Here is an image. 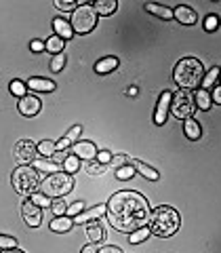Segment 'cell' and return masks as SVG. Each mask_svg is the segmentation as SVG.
I'll return each instance as SVG.
<instances>
[{
	"instance_id": "6da1fadb",
	"label": "cell",
	"mask_w": 221,
	"mask_h": 253,
	"mask_svg": "<svg viewBox=\"0 0 221 253\" xmlns=\"http://www.w3.org/2000/svg\"><path fill=\"white\" fill-rule=\"evenodd\" d=\"M108 221L110 226L118 232L131 234L137 228H144L149 224V203L146 201L144 194L133 192V190H120V192L112 194L108 201Z\"/></svg>"
},
{
	"instance_id": "7a4b0ae2",
	"label": "cell",
	"mask_w": 221,
	"mask_h": 253,
	"mask_svg": "<svg viewBox=\"0 0 221 253\" xmlns=\"http://www.w3.org/2000/svg\"><path fill=\"white\" fill-rule=\"evenodd\" d=\"M149 232L154 236H160V239H169L173 236L179 226H181V215L179 211H175L173 207H167V205H162V207H156L152 211V215H149Z\"/></svg>"
},
{
	"instance_id": "3957f363",
	"label": "cell",
	"mask_w": 221,
	"mask_h": 253,
	"mask_svg": "<svg viewBox=\"0 0 221 253\" xmlns=\"http://www.w3.org/2000/svg\"><path fill=\"white\" fill-rule=\"evenodd\" d=\"M204 78V68L196 57H184L177 61L175 70H173V81L179 89L192 91L196 89V84H200Z\"/></svg>"
},
{
	"instance_id": "277c9868",
	"label": "cell",
	"mask_w": 221,
	"mask_h": 253,
	"mask_svg": "<svg viewBox=\"0 0 221 253\" xmlns=\"http://www.w3.org/2000/svg\"><path fill=\"white\" fill-rule=\"evenodd\" d=\"M72 190H74V177L63 171L46 175L40 181V192L46 194L49 199H63V196L70 194Z\"/></svg>"
},
{
	"instance_id": "5b68a950",
	"label": "cell",
	"mask_w": 221,
	"mask_h": 253,
	"mask_svg": "<svg viewBox=\"0 0 221 253\" xmlns=\"http://www.w3.org/2000/svg\"><path fill=\"white\" fill-rule=\"evenodd\" d=\"M40 173L34 167H17L11 175V184L23 196H32L34 192L40 190Z\"/></svg>"
},
{
	"instance_id": "8992f818",
	"label": "cell",
	"mask_w": 221,
	"mask_h": 253,
	"mask_svg": "<svg viewBox=\"0 0 221 253\" xmlns=\"http://www.w3.org/2000/svg\"><path fill=\"white\" fill-rule=\"evenodd\" d=\"M97 19H99V15L95 13L93 4L84 2L72 13L70 26H72L74 34H91V32L95 30V26H97Z\"/></svg>"
},
{
	"instance_id": "52a82bcc",
	"label": "cell",
	"mask_w": 221,
	"mask_h": 253,
	"mask_svg": "<svg viewBox=\"0 0 221 253\" xmlns=\"http://www.w3.org/2000/svg\"><path fill=\"white\" fill-rule=\"evenodd\" d=\"M196 110V101H194V93L185 91V89H177V93H173L171 99V112L177 121H185V118H192Z\"/></svg>"
},
{
	"instance_id": "ba28073f",
	"label": "cell",
	"mask_w": 221,
	"mask_h": 253,
	"mask_svg": "<svg viewBox=\"0 0 221 253\" xmlns=\"http://www.w3.org/2000/svg\"><path fill=\"white\" fill-rule=\"evenodd\" d=\"M36 144L30 139H21L17 146H15V158H17V163L21 165V167H30L32 163L36 161Z\"/></svg>"
},
{
	"instance_id": "9c48e42d",
	"label": "cell",
	"mask_w": 221,
	"mask_h": 253,
	"mask_svg": "<svg viewBox=\"0 0 221 253\" xmlns=\"http://www.w3.org/2000/svg\"><path fill=\"white\" fill-rule=\"evenodd\" d=\"M21 213H23V221H26L30 228H38L42 224V209L32 203L30 199L21 205Z\"/></svg>"
},
{
	"instance_id": "30bf717a",
	"label": "cell",
	"mask_w": 221,
	"mask_h": 253,
	"mask_svg": "<svg viewBox=\"0 0 221 253\" xmlns=\"http://www.w3.org/2000/svg\"><path fill=\"white\" fill-rule=\"evenodd\" d=\"M171 99H173V93L162 91L160 99H158V104H156V110H154V123L158 126H162L167 123V116H169V110H171Z\"/></svg>"
},
{
	"instance_id": "8fae6325",
	"label": "cell",
	"mask_w": 221,
	"mask_h": 253,
	"mask_svg": "<svg viewBox=\"0 0 221 253\" xmlns=\"http://www.w3.org/2000/svg\"><path fill=\"white\" fill-rule=\"evenodd\" d=\"M17 110H19V114L32 118V116H36L42 110V101L38 97H34V95H26V97H21L17 101Z\"/></svg>"
},
{
	"instance_id": "7c38bea8",
	"label": "cell",
	"mask_w": 221,
	"mask_h": 253,
	"mask_svg": "<svg viewBox=\"0 0 221 253\" xmlns=\"http://www.w3.org/2000/svg\"><path fill=\"white\" fill-rule=\"evenodd\" d=\"M106 213H108V205H95V207L86 209L82 213H78V215L72 217V219H74V224H91V221L101 219Z\"/></svg>"
},
{
	"instance_id": "4fadbf2b",
	"label": "cell",
	"mask_w": 221,
	"mask_h": 253,
	"mask_svg": "<svg viewBox=\"0 0 221 253\" xmlns=\"http://www.w3.org/2000/svg\"><path fill=\"white\" fill-rule=\"evenodd\" d=\"M173 19H177L181 26H196V21H198V15L192 6L187 4H179L173 9Z\"/></svg>"
},
{
	"instance_id": "5bb4252c",
	"label": "cell",
	"mask_w": 221,
	"mask_h": 253,
	"mask_svg": "<svg viewBox=\"0 0 221 253\" xmlns=\"http://www.w3.org/2000/svg\"><path fill=\"white\" fill-rule=\"evenodd\" d=\"M72 152L80 158V161H93L95 156H97L99 150L95 148L93 141H86V139H78L76 144L72 146Z\"/></svg>"
},
{
	"instance_id": "9a60e30c",
	"label": "cell",
	"mask_w": 221,
	"mask_h": 253,
	"mask_svg": "<svg viewBox=\"0 0 221 253\" xmlns=\"http://www.w3.org/2000/svg\"><path fill=\"white\" fill-rule=\"evenodd\" d=\"M28 89H32V91H38V93H53L55 91V84L53 81H49V78H38V76H34V78H28Z\"/></svg>"
},
{
	"instance_id": "2e32d148",
	"label": "cell",
	"mask_w": 221,
	"mask_h": 253,
	"mask_svg": "<svg viewBox=\"0 0 221 253\" xmlns=\"http://www.w3.org/2000/svg\"><path fill=\"white\" fill-rule=\"evenodd\" d=\"M32 167H34L38 173H46V175H53V173L61 171V165H57L53 158H36V161L32 163Z\"/></svg>"
},
{
	"instance_id": "e0dca14e",
	"label": "cell",
	"mask_w": 221,
	"mask_h": 253,
	"mask_svg": "<svg viewBox=\"0 0 221 253\" xmlns=\"http://www.w3.org/2000/svg\"><path fill=\"white\" fill-rule=\"evenodd\" d=\"M53 30H55V34H57L61 41H70V38L74 36V30H72V26H70V21L63 19V17H55L53 19Z\"/></svg>"
},
{
	"instance_id": "ac0fdd59",
	"label": "cell",
	"mask_w": 221,
	"mask_h": 253,
	"mask_svg": "<svg viewBox=\"0 0 221 253\" xmlns=\"http://www.w3.org/2000/svg\"><path fill=\"white\" fill-rule=\"evenodd\" d=\"M49 228H51L53 232H57V234H66V232H70V230L74 228V219H72V217H68V215L55 217V219H51Z\"/></svg>"
},
{
	"instance_id": "d6986e66",
	"label": "cell",
	"mask_w": 221,
	"mask_h": 253,
	"mask_svg": "<svg viewBox=\"0 0 221 253\" xmlns=\"http://www.w3.org/2000/svg\"><path fill=\"white\" fill-rule=\"evenodd\" d=\"M184 133H185L187 139L196 141V139L202 137V126L198 125L196 118H185V121H184Z\"/></svg>"
},
{
	"instance_id": "ffe728a7",
	"label": "cell",
	"mask_w": 221,
	"mask_h": 253,
	"mask_svg": "<svg viewBox=\"0 0 221 253\" xmlns=\"http://www.w3.org/2000/svg\"><path fill=\"white\" fill-rule=\"evenodd\" d=\"M118 57H114V55H108V57L104 59H99L97 63H95V72L97 74H110V72H114V70L118 68Z\"/></svg>"
},
{
	"instance_id": "44dd1931",
	"label": "cell",
	"mask_w": 221,
	"mask_h": 253,
	"mask_svg": "<svg viewBox=\"0 0 221 253\" xmlns=\"http://www.w3.org/2000/svg\"><path fill=\"white\" fill-rule=\"evenodd\" d=\"M86 239L91 243H101L106 239V232H104V226L99 224V221H91V224H86Z\"/></svg>"
},
{
	"instance_id": "7402d4cb",
	"label": "cell",
	"mask_w": 221,
	"mask_h": 253,
	"mask_svg": "<svg viewBox=\"0 0 221 253\" xmlns=\"http://www.w3.org/2000/svg\"><path fill=\"white\" fill-rule=\"evenodd\" d=\"M194 101H196V108L202 110V112H209L213 108V97H211V91L207 89H198L194 95Z\"/></svg>"
},
{
	"instance_id": "603a6c76",
	"label": "cell",
	"mask_w": 221,
	"mask_h": 253,
	"mask_svg": "<svg viewBox=\"0 0 221 253\" xmlns=\"http://www.w3.org/2000/svg\"><path fill=\"white\" fill-rule=\"evenodd\" d=\"M93 9L99 17H108L118 9V2L116 0H97V2H93Z\"/></svg>"
},
{
	"instance_id": "cb8c5ba5",
	"label": "cell",
	"mask_w": 221,
	"mask_h": 253,
	"mask_svg": "<svg viewBox=\"0 0 221 253\" xmlns=\"http://www.w3.org/2000/svg\"><path fill=\"white\" fill-rule=\"evenodd\" d=\"M133 167H135V171L139 173V175H144L146 179L149 181H158L160 179V173H158L154 167H149V165L146 163H141V161H133Z\"/></svg>"
},
{
	"instance_id": "d4e9b609",
	"label": "cell",
	"mask_w": 221,
	"mask_h": 253,
	"mask_svg": "<svg viewBox=\"0 0 221 253\" xmlns=\"http://www.w3.org/2000/svg\"><path fill=\"white\" fill-rule=\"evenodd\" d=\"M63 44H66V41H61L57 34H53L44 41V51L53 53V55H59V53H63Z\"/></svg>"
},
{
	"instance_id": "484cf974",
	"label": "cell",
	"mask_w": 221,
	"mask_h": 253,
	"mask_svg": "<svg viewBox=\"0 0 221 253\" xmlns=\"http://www.w3.org/2000/svg\"><path fill=\"white\" fill-rule=\"evenodd\" d=\"M146 11L147 13H154L156 17H160V19H173V9H169V6H162V4H154V2H149L146 4Z\"/></svg>"
},
{
	"instance_id": "4316f807",
	"label": "cell",
	"mask_w": 221,
	"mask_h": 253,
	"mask_svg": "<svg viewBox=\"0 0 221 253\" xmlns=\"http://www.w3.org/2000/svg\"><path fill=\"white\" fill-rule=\"evenodd\" d=\"M78 169H80V158H78V156L72 152V154H70V156L66 158V161H63L61 171H63V173H68V175H74V173H76Z\"/></svg>"
},
{
	"instance_id": "83f0119b",
	"label": "cell",
	"mask_w": 221,
	"mask_h": 253,
	"mask_svg": "<svg viewBox=\"0 0 221 253\" xmlns=\"http://www.w3.org/2000/svg\"><path fill=\"white\" fill-rule=\"evenodd\" d=\"M217 81H219V68H211L209 72H204V78H202V83H200V89L211 91L213 84H215Z\"/></svg>"
},
{
	"instance_id": "f1b7e54d",
	"label": "cell",
	"mask_w": 221,
	"mask_h": 253,
	"mask_svg": "<svg viewBox=\"0 0 221 253\" xmlns=\"http://www.w3.org/2000/svg\"><path fill=\"white\" fill-rule=\"evenodd\" d=\"M149 226H144V228H137L135 232H131L129 234V243L131 245H139V243H146L147 239H149Z\"/></svg>"
},
{
	"instance_id": "f546056e",
	"label": "cell",
	"mask_w": 221,
	"mask_h": 253,
	"mask_svg": "<svg viewBox=\"0 0 221 253\" xmlns=\"http://www.w3.org/2000/svg\"><path fill=\"white\" fill-rule=\"evenodd\" d=\"M36 150H38V154H40L42 158H53V154L57 152V148H55V141H51V139H42L40 144L36 146Z\"/></svg>"
},
{
	"instance_id": "4dcf8cb0",
	"label": "cell",
	"mask_w": 221,
	"mask_h": 253,
	"mask_svg": "<svg viewBox=\"0 0 221 253\" xmlns=\"http://www.w3.org/2000/svg\"><path fill=\"white\" fill-rule=\"evenodd\" d=\"M9 91H11V95H15V97L21 99V97H26V95H28V84L23 81H11Z\"/></svg>"
},
{
	"instance_id": "1f68e13d",
	"label": "cell",
	"mask_w": 221,
	"mask_h": 253,
	"mask_svg": "<svg viewBox=\"0 0 221 253\" xmlns=\"http://www.w3.org/2000/svg\"><path fill=\"white\" fill-rule=\"evenodd\" d=\"M30 201L32 203H34V205H38V207H51V205H53V199H49V196H46V194H42V192H34V194H32L30 196Z\"/></svg>"
},
{
	"instance_id": "d6a6232c",
	"label": "cell",
	"mask_w": 221,
	"mask_h": 253,
	"mask_svg": "<svg viewBox=\"0 0 221 253\" xmlns=\"http://www.w3.org/2000/svg\"><path fill=\"white\" fill-rule=\"evenodd\" d=\"M68 207L70 205L63 201V199H53V205H51V209L55 213V217H61V215H66L68 213Z\"/></svg>"
},
{
	"instance_id": "836d02e7",
	"label": "cell",
	"mask_w": 221,
	"mask_h": 253,
	"mask_svg": "<svg viewBox=\"0 0 221 253\" xmlns=\"http://www.w3.org/2000/svg\"><path fill=\"white\" fill-rule=\"evenodd\" d=\"M135 167L133 165H124V167L120 169H116V179H120V181H126V179H131L133 175H135Z\"/></svg>"
},
{
	"instance_id": "e575fe53",
	"label": "cell",
	"mask_w": 221,
	"mask_h": 253,
	"mask_svg": "<svg viewBox=\"0 0 221 253\" xmlns=\"http://www.w3.org/2000/svg\"><path fill=\"white\" fill-rule=\"evenodd\" d=\"M66 68V53H59V55H53L51 59V72H61V70Z\"/></svg>"
},
{
	"instance_id": "d590c367",
	"label": "cell",
	"mask_w": 221,
	"mask_h": 253,
	"mask_svg": "<svg viewBox=\"0 0 221 253\" xmlns=\"http://www.w3.org/2000/svg\"><path fill=\"white\" fill-rule=\"evenodd\" d=\"M84 171L89 173V175H101V173L106 171V165H101L97 161H89L86 163V167H84Z\"/></svg>"
},
{
	"instance_id": "8d00e7d4",
	"label": "cell",
	"mask_w": 221,
	"mask_h": 253,
	"mask_svg": "<svg viewBox=\"0 0 221 253\" xmlns=\"http://www.w3.org/2000/svg\"><path fill=\"white\" fill-rule=\"evenodd\" d=\"M124 165H131L129 156H126V154H114L112 163H110V169H120V167H124Z\"/></svg>"
},
{
	"instance_id": "74e56055",
	"label": "cell",
	"mask_w": 221,
	"mask_h": 253,
	"mask_svg": "<svg viewBox=\"0 0 221 253\" xmlns=\"http://www.w3.org/2000/svg\"><path fill=\"white\" fill-rule=\"evenodd\" d=\"M219 15H215V13H211L207 19H204V30L207 32H215L217 28H219Z\"/></svg>"
},
{
	"instance_id": "f35d334b",
	"label": "cell",
	"mask_w": 221,
	"mask_h": 253,
	"mask_svg": "<svg viewBox=\"0 0 221 253\" xmlns=\"http://www.w3.org/2000/svg\"><path fill=\"white\" fill-rule=\"evenodd\" d=\"M15 247H17V241H15L13 236L0 234V251H4V249H15Z\"/></svg>"
},
{
	"instance_id": "ab89813d",
	"label": "cell",
	"mask_w": 221,
	"mask_h": 253,
	"mask_svg": "<svg viewBox=\"0 0 221 253\" xmlns=\"http://www.w3.org/2000/svg\"><path fill=\"white\" fill-rule=\"evenodd\" d=\"M82 211H84V203H82V201H76V203H72V205L68 207L66 215H68V217H76L78 213H82Z\"/></svg>"
},
{
	"instance_id": "60d3db41",
	"label": "cell",
	"mask_w": 221,
	"mask_h": 253,
	"mask_svg": "<svg viewBox=\"0 0 221 253\" xmlns=\"http://www.w3.org/2000/svg\"><path fill=\"white\" fill-rule=\"evenodd\" d=\"M112 152H110V150H99V152H97V156H95V161H97V163H101V165H110V163H112Z\"/></svg>"
},
{
	"instance_id": "b9f144b4",
	"label": "cell",
	"mask_w": 221,
	"mask_h": 253,
	"mask_svg": "<svg viewBox=\"0 0 221 253\" xmlns=\"http://www.w3.org/2000/svg\"><path fill=\"white\" fill-rule=\"evenodd\" d=\"M55 6H57L59 11H70V13H74L80 4H78V2H61V0H55Z\"/></svg>"
},
{
	"instance_id": "7bdbcfd3",
	"label": "cell",
	"mask_w": 221,
	"mask_h": 253,
	"mask_svg": "<svg viewBox=\"0 0 221 253\" xmlns=\"http://www.w3.org/2000/svg\"><path fill=\"white\" fill-rule=\"evenodd\" d=\"M80 133H82V126H80V125H76V126H72V129H70V131L66 133V137H68L70 141H72V146H74L76 141H78V135H80Z\"/></svg>"
},
{
	"instance_id": "ee69618b",
	"label": "cell",
	"mask_w": 221,
	"mask_h": 253,
	"mask_svg": "<svg viewBox=\"0 0 221 253\" xmlns=\"http://www.w3.org/2000/svg\"><path fill=\"white\" fill-rule=\"evenodd\" d=\"M55 148H57V152H61V150H70V148H72V141L63 135L59 141H55Z\"/></svg>"
},
{
	"instance_id": "f6af8a7d",
	"label": "cell",
	"mask_w": 221,
	"mask_h": 253,
	"mask_svg": "<svg viewBox=\"0 0 221 253\" xmlns=\"http://www.w3.org/2000/svg\"><path fill=\"white\" fill-rule=\"evenodd\" d=\"M30 51L32 53H42L44 51V42L42 41H32L30 42Z\"/></svg>"
},
{
	"instance_id": "bcb514c9",
	"label": "cell",
	"mask_w": 221,
	"mask_h": 253,
	"mask_svg": "<svg viewBox=\"0 0 221 253\" xmlns=\"http://www.w3.org/2000/svg\"><path fill=\"white\" fill-rule=\"evenodd\" d=\"M211 97H213V104H219V106H221V84H217L215 89H213Z\"/></svg>"
},
{
	"instance_id": "7dc6e473",
	"label": "cell",
	"mask_w": 221,
	"mask_h": 253,
	"mask_svg": "<svg viewBox=\"0 0 221 253\" xmlns=\"http://www.w3.org/2000/svg\"><path fill=\"white\" fill-rule=\"evenodd\" d=\"M97 253H122L120 247H114V245H106V247H101Z\"/></svg>"
},
{
	"instance_id": "c3c4849f",
	"label": "cell",
	"mask_w": 221,
	"mask_h": 253,
	"mask_svg": "<svg viewBox=\"0 0 221 253\" xmlns=\"http://www.w3.org/2000/svg\"><path fill=\"white\" fill-rule=\"evenodd\" d=\"M80 253H97V247H95V243H89V245H84Z\"/></svg>"
},
{
	"instance_id": "681fc988",
	"label": "cell",
	"mask_w": 221,
	"mask_h": 253,
	"mask_svg": "<svg viewBox=\"0 0 221 253\" xmlns=\"http://www.w3.org/2000/svg\"><path fill=\"white\" fill-rule=\"evenodd\" d=\"M2 253H26V251H21L19 247H15V249H4Z\"/></svg>"
},
{
	"instance_id": "f907efd6",
	"label": "cell",
	"mask_w": 221,
	"mask_h": 253,
	"mask_svg": "<svg viewBox=\"0 0 221 253\" xmlns=\"http://www.w3.org/2000/svg\"><path fill=\"white\" fill-rule=\"evenodd\" d=\"M219 84H221V68H219Z\"/></svg>"
}]
</instances>
